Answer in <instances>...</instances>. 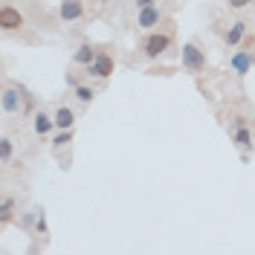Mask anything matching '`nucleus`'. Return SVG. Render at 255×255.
<instances>
[{"instance_id":"nucleus-1","label":"nucleus","mask_w":255,"mask_h":255,"mask_svg":"<svg viewBox=\"0 0 255 255\" xmlns=\"http://www.w3.org/2000/svg\"><path fill=\"white\" fill-rule=\"evenodd\" d=\"M0 105H3V113H6V116H17V113H26L29 96H26V90H23L20 84H12V81H9V84L3 87Z\"/></svg>"},{"instance_id":"nucleus-2","label":"nucleus","mask_w":255,"mask_h":255,"mask_svg":"<svg viewBox=\"0 0 255 255\" xmlns=\"http://www.w3.org/2000/svg\"><path fill=\"white\" fill-rule=\"evenodd\" d=\"M255 41H247L244 38V49H235L232 55H229V70L238 76V79H244L247 73H253L255 67V49H253Z\"/></svg>"},{"instance_id":"nucleus-3","label":"nucleus","mask_w":255,"mask_h":255,"mask_svg":"<svg viewBox=\"0 0 255 255\" xmlns=\"http://www.w3.org/2000/svg\"><path fill=\"white\" fill-rule=\"evenodd\" d=\"M180 64H183V70L186 73H203L206 70V49H200L194 41H189V44H183V49H180Z\"/></svg>"},{"instance_id":"nucleus-4","label":"nucleus","mask_w":255,"mask_h":255,"mask_svg":"<svg viewBox=\"0 0 255 255\" xmlns=\"http://www.w3.org/2000/svg\"><path fill=\"white\" fill-rule=\"evenodd\" d=\"M171 49V35L168 32H151V35H145L142 41V55L145 58H159V55H165Z\"/></svg>"},{"instance_id":"nucleus-5","label":"nucleus","mask_w":255,"mask_h":255,"mask_svg":"<svg viewBox=\"0 0 255 255\" xmlns=\"http://www.w3.org/2000/svg\"><path fill=\"white\" fill-rule=\"evenodd\" d=\"M84 70H87L90 79H111L113 70H116V61H113V55H108V52H99Z\"/></svg>"},{"instance_id":"nucleus-6","label":"nucleus","mask_w":255,"mask_h":255,"mask_svg":"<svg viewBox=\"0 0 255 255\" xmlns=\"http://www.w3.org/2000/svg\"><path fill=\"white\" fill-rule=\"evenodd\" d=\"M32 130H35V136H49L52 130H55V113H47V111H35L32 113Z\"/></svg>"},{"instance_id":"nucleus-7","label":"nucleus","mask_w":255,"mask_h":255,"mask_svg":"<svg viewBox=\"0 0 255 255\" xmlns=\"http://www.w3.org/2000/svg\"><path fill=\"white\" fill-rule=\"evenodd\" d=\"M58 17L64 23H73L84 17V0H61L58 3Z\"/></svg>"},{"instance_id":"nucleus-8","label":"nucleus","mask_w":255,"mask_h":255,"mask_svg":"<svg viewBox=\"0 0 255 255\" xmlns=\"http://www.w3.org/2000/svg\"><path fill=\"white\" fill-rule=\"evenodd\" d=\"M159 20H162V9L154 3V6H148V9H139V15H136V29L151 32L154 26H159Z\"/></svg>"},{"instance_id":"nucleus-9","label":"nucleus","mask_w":255,"mask_h":255,"mask_svg":"<svg viewBox=\"0 0 255 255\" xmlns=\"http://www.w3.org/2000/svg\"><path fill=\"white\" fill-rule=\"evenodd\" d=\"M0 26H3V32H15L23 26V15H20V9H15V6H3L0 9Z\"/></svg>"},{"instance_id":"nucleus-10","label":"nucleus","mask_w":255,"mask_h":255,"mask_svg":"<svg viewBox=\"0 0 255 255\" xmlns=\"http://www.w3.org/2000/svg\"><path fill=\"white\" fill-rule=\"evenodd\" d=\"M247 29H250V23L247 20H235V23H229V29H226V47H241L244 44V38H247Z\"/></svg>"},{"instance_id":"nucleus-11","label":"nucleus","mask_w":255,"mask_h":255,"mask_svg":"<svg viewBox=\"0 0 255 255\" xmlns=\"http://www.w3.org/2000/svg\"><path fill=\"white\" fill-rule=\"evenodd\" d=\"M96 55H99V52L93 49V44H90V41H84V44H81L76 52H73V64H79V67H87V64L96 58Z\"/></svg>"},{"instance_id":"nucleus-12","label":"nucleus","mask_w":255,"mask_h":255,"mask_svg":"<svg viewBox=\"0 0 255 255\" xmlns=\"http://www.w3.org/2000/svg\"><path fill=\"white\" fill-rule=\"evenodd\" d=\"M76 125V111L73 108H67V105H61L58 111H55V128L58 130H67V128Z\"/></svg>"},{"instance_id":"nucleus-13","label":"nucleus","mask_w":255,"mask_h":255,"mask_svg":"<svg viewBox=\"0 0 255 255\" xmlns=\"http://www.w3.org/2000/svg\"><path fill=\"white\" fill-rule=\"evenodd\" d=\"M232 142L238 145V148H244V151H250V148H253V130L247 125H238L232 130Z\"/></svg>"},{"instance_id":"nucleus-14","label":"nucleus","mask_w":255,"mask_h":255,"mask_svg":"<svg viewBox=\"0 0 255 255\" xmlns=\"http://www.w3.org/2000/svg\"><path fill=\"white\" fill-rule=\"evenodd\" d=\"M12 215H15V197L12 194H3L0 197V223L9 226L12 223Z\"/></svg>"},{"instance_id":"nucleus-15","label":"nucleus","mask_w":255,"mask_h":255,"mask_svg":"<svg viewBox=\"0 0 255 255\" xmlns=\"http://www.w3.org/2000/svg\"><path fill=\"white\" fill-rule=\"evenodd\" d=\"M73 96H76L79 105H90V102L96 99V87H90V84H79V87H73Z\"/></svg>"},{"instance_id":"nucleus-16","label":"nucleus","mask_w":255,"mask_h":255,"mask_svg":"<svg viewBox=\"0 0 255 255\" xmlns=\"http://www.w3.org/2000/svg\"><path fill=\"white\" fill-rule=\"evenodd\" d=\"M32 232H35L38 238H47V235H49V226H47V212H44V209H35V226H32Z\"/></svg>"},{"instance_id":"nucleus-17","label":"nucleus","mask_w":255,"mask_h":255,"mask_svg":"<svg viewBox=\"0 0 255 255\" xmlns=\"http://www.w3.org/2000/svg\"><path fill=\"white\" fill-rule=\"evenodd\" d=\"M73 142V128H67V130H58V133H55V136H52V148H55V151H61V148H67V145Z\"/></svg>"},{"instance_id":"nucleus-18","label":"nucleus","mask_w":255,"mask_h":255,"mask_svg":"<svg viewBox=\"0 0 255 255\" xmlns=\"http://www.w3.org/2000/svg\"><path fill=\"white\" fill-rule=\"evenodd\" d=\"M12 154H15V145H12L9 136H3V139H0V162L9 165V162H12Z\"/></svg>"},{"instance_id":"nucleus-19","label":"nucleus","mask_w":255,"mask_h":255,"mask_svg":"<svg viewBox=\"0 0 255 255\" xmlns=\"http://www.w3.org/2000/svg\"><path fill=\"white\" fill-rule=\"evenodd\" d=\"M255 0H226V6L229 9H247V6H253Z\"/></svg>"},{"instance_id":"nucleus-20","label":"nucleus","mask_w":255,"mask_h":255,"mask_svg":"<svg viewBox=\"0 0 255 255\" xmlns=\"http://www.w3.org/2000/svg\"><path fill=\"white\" fill-rule=\"evenodd\" d=\"M64 81H67V87H79V79H76V73H64Z\"/></svg>"},{"instance_id":"nucleus-21","label":"nucleus","mask_w":255,"mask_h":255,"mask_svg":"<svg viewBox=\"0 0 255 255\" xmlns=\"http://www.w3.org/2000/svg\"><path fill=\"white\" fill-rule=\"evenodd\" d=\"M133 3H136V9H148V6H154L157 0H133Z\"/></svg>"},{"instance_id":"nucleus-22","label":"nucleus","mask_w":255,"mask_h":255,"mask_svg":"<svg viewBox=\"0 0 255 255\" xmlns=\"http://www.w3.org/2000/svg\"><path fill=\"white\" fill-rule=\"evenodd\" d=\"M84 3H87V0H84ZM90 3H93V0H90Z\"/></svg>"}]
</instances>
